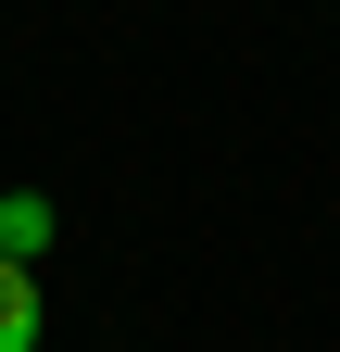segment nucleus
<instances>
[{
	"label": "nucleus",
	"mask_w": 340,
	"mask_h": 352,
	"mask_svg": "<svg viewBox=\"0 0 340 352\" xmlns=\"http://www.w3.org/2000/svg\"><path fill=\"white\" fill-rule=\"evenodd\" d=\"M38 327H51V315H38V277L0 252V352H38Z\"/></svg>",
	"instance_id": "1"
},
{
	"label": "nucleus",
	"mask_w": 340,
	"mask_h": 352,
	"mask_svg": "<svg viewBox=\"0 0 340 352\" xmlns=\"http://www.w3.org/2000/svg\"><path fill=\"white\" fill-rule=\"evenodd\" d=\"M38 239H51V201H38V189H0V252H13V264H25Z\"/></svg>",
	"instance_id": "2"
}]
</instances>
